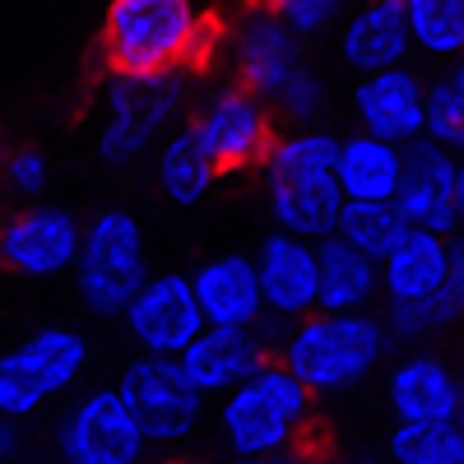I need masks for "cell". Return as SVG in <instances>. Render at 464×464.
<instances>
[{"mask_svg": "<svg viewBox=\"0 0 464 464\" xmlns=\"http://www.w3.org/2000/svg\"><path fill=\"white\" fill-rule=\"evenodd\" d=\"M400 172H404V144L381 140L372 130L339 135L334 186L343 200H395Z\"/></svg>", "mask_w": 464, "mask_h": 464, "instance_id": "obj_21", "label": "cell"}, {"mask_svg": "<svg viewBox=\"0 0 464 464\" xmlns=\"http://www.w3.org/2000/svg\"><path fill=\"white\" fill-rule=\"evenodd\" d=\"M395 353L381 312H306L284 325L279 362L312 395H343L376 376Z\"/></svg>", "mask_w": 464, "mask_h": 464, "instance_id": "obj_2", "label": "cell"}, {"mask_svg": "<svg viewBox=\"0 0 464 464\" xmlns=\"http://www.w3.org/2000/svg\"><path fill=\"white\" fill-rule=\"evenodd\" d=\"M190 293L200 302L205 325H242V330H265V302H260V279L256 260L246 251H218L190 269Z\"/></svg>", "mask_w": 464, "mask_h": 464, "instance_id": "obj_16", "label": "cell"}, {"mask_svg": "<svg viewBox=\"0 0 464 464\" xmlns=\"http://www.w3.org/2000/svg\"><path fill=\"white\" fill-rule=\"evenodd\" d=\"M186 130L196 135V144L214 159L218 172H242V168H260L279 121L260 93L232 80V84L209 89L200 102H190Z\"/></svg>", "mask_w": 464, "mask_h": 464, "instance_id": "obj_8", "label": "cell"}, {"mask_svg": "<svg viewBox=\"0 0 464 464\" xmlns=\"http://www.w3.org/2000/svg\"><path fill=\"white\" fill-rule=\"evenodd\" d=\"M74 293L93 316L111 321L126 306V297L149 275V242L144 223L130 209H102L80 227V251H74Z\"/></svg>", "mask_w": 464, "mask_h": 464, "instance_id": "obj_6", "label": "cell"}, {"mask_svg": "<svg viewBox=\"0 0 464 464\" xmlns=\"http://www.w3.org/2000/svg\"><path fill=\"white\" fill-rule=\"evenodd\" d=\"M214 19L200 0H111L102 14L107 70H200Z\"/></svg>", "mask_w": 464, "mask_h": 464, "instance_id": "obj_4", "label": "cell"}, {"mask_svg": "<svg viewBox=\"0 0 464 464\" xmlns=\"http://www.w3.org/2000/svg\"><path fill=\"white\" fill-rule=\"evenodd\" d=\"M218 168L214 159L196 144L186 126H172L159 144H153V181H159V196L177 209H196L200 200L214 196L218 186Z\"/></svg>", "mask_w": 464, "mask_h": 464, "instance_id": "obj_23", "label": "cell"}, {"mask_svg": "<svg viewBox=\"0 0 464 464\" xmlns=\"http://www.w3.org/2000/svg\"><path fill=\"white\" fill-rule=\"evenodd\" d=\"M409 223L400 218L395 200H343L339 218H334V237H343L348 246L367 251L372 260L391 246Z\"/></svg>", "mask_w": 464, "mask_h": 464, "instance_id": "obj_29", "label": "cell"}, {"mask_svg": "<svg viewBox=\"0 0 464 464\" xmlns=\"http://www.w3.org/2000/svg\"><path fill=\"white\" fill-rule=\"evenodd\" d=\"M339 205H343V196L334 181H265L269 223L279 232H293V237H306V242L330 237Z\"/></svg>", "mask_w": 464, "mask_h": 464, "instance_id": "obj_24", "label": "cell"}, {"mask_svg": "<svg viewBox=\"0 0 464 464\" xmlns=\"http://www.w3.org/2000/svg\"><path fill=\"white\" fill-rule=\"evenodd\" d=\"M381 302L376 260L343 237L316 242V312H367Z\"/></svg>", "mask_w": 464, "mask_h": 464, "instance_id": "obj_22", "label": "cell"}, {"mask_svg": "<svg viewBox=\"0 0 464 464\" xmlns=\"http://www.w3.org/2000/svg\"><path fill=\"white\" fill-rule=\"evenodd\" d=\"M464 312V251L455 256L450 265V275L437 293L428 297H413V302H385V330H391V343H404V348H418V343H428L437 334H446Z\"/></svg>", "mask_w": 464, "mask_h": 464, "instance_id": "obj_25", "label": "cell"}, {"mask_svg": "<svg viewBox=\"0 0 464 464\" xmlns=\"http://www.w3.org/2000/svg\"><path fill=\"white\" fill-rule=\"evenodd\" d=\"M260 5L275 14V19H284L302 37V43H312V37L334 33V24L348 10V0H260Z\"/></svg>", "mask_w": 464, "mask_h": 464, "instance_id": "obj_32", "label": "cell"}, {"mask_svg": "<svg viewBox=\"0 0 464 464\" xmlns=\"http://www.w3.org/2000/svg\"><path fill=\"white\" fill-rule=\"evenodd\" d=\"M459 251L464 246L455 237H441V232H428V227H404L400 237L376 256L381 302H413V297L437 293Z\"/></svg>", "mask_w": 464, "mask_h": 464, "instance_id": "obj_17", "label": "cell"}, {"mask_svg": "<svg viewBox=\"0 0 464 464\" xmlns=\"http://www.w3.org/2000/svg\"><path fill=\"white\" fill-rule=\"evenodd\" d=\"M265 358H269L265 334L260 330H242V325H205L177 353L186 381L196 385L205 400H218L223 391H232V385H237L242 376H251Z\"/></svg>", "mask_w": 464, "mask_h": 464, "instance_id": "obj_19", "label": "cell"}, {"mask_svg": "<svg viewBox=\"0 0 464 464\" xmlns=\"http://www.w3.org/2000/svg\"><path fill=\"white\" fill-rule=\"evenodd\" d=\"M0 172H5V186L14 190V196H24V200H37L47 190V181H52V163H47L43 149H14L10 159L0 163Z\"/></svg>", "mask_w": 464, "mask_h": 464, "instance_id": "obj_33", "label": "cell"}, {"mask_svg": "<svg viewBox=\"0 0 464 464\" xmlns=\"http://www.w3.org/2000/svg\"><path fill=\"white\" fill-rule=\"evenodd\" d=\"M422 135L446 149L464 144V70L455 61L432 84H422Z\"/></svg>", "mask_w": 464, "mask_h": 464, "instance_id": "obj_30", "label": "cell"}, {"mask_svg": "<svg viewBox=\"0 0 464 464\" xmlns=\"http://www.w3.org/2000/svg\"><path fill=\"white\" fill-rule=\"evenodd\" d=\"M334 149H339V135L325 130L321 121L288 126V130H275L260 159V172L265 181H334Z\"/></svg>", "mask_w": 464, "mask_h": 464, "instance_id": "obj_26", "label": "cell"}, {"mask_svg": "<svg viewBox=\"0 0 464 464\" xmlns=\"http://www.w3.org/2000/svg\"><path fill=\"white\" fill-rule=\"evenodd\" d=\"M116 391L130 404L149 446L172 450V446L196 441L209 418V400L186 381L181 362L168 353H135L116 376Z\"/></svg>", "mask_w": 464, "mask_h": 464, "instance_id": "obj_7", "label": "cell"}, {"mask_svg": "<svg viewBox=\"0 0 464 464\" xmlns=\"http://www.w3.org/2000/svg\"><path fill=\"white\" fill-rule=\"evenodd\" d=\"M325 107H330V84H325L321 65H312V61H302L279 84V93L269 98V111L284 126H316L325 116Z\"/></svg>", "mask_w": 464, "mask_h": 464, "instance_id": "obj_31", "label": "cell"}, {"mask_svg": "<svg viewBox=\"0 0 464 464\" xmlns=\"http://www.w3.org/2000/svg\"><path fill=\"white\" fill-rule=\"evenodd\" d=\"M80 227L84 223L61 205H28L0 223V265L33 284L61 279L80 251Z\"/></svg>", "mask_w": 464, "mask_h": 464, "instance_id": "obj_12", "label": "cell"}, {"mask_svg": "<svg viewBox=\"0 0 464 464\" xmlns=\"http://www.w3.org/2000/svg\"><path fill=\"white\" fill-rule=\"evenodd\" d=\"M385 409L395 422H464V385L446 358L418 343L385 367Z\"/></svg>", "mask_w": 464, "mask_h": 464, "instance_id": "obj_14", "label": "cell"}, {"mask_svg": "<svg viewBox=\"0 0 464 464\" xmlns=\"http://www.w3.org/2000/svg\"><path fill=\"white\" fill-rule=\"evenodd\" d=\"M404 28L413 52H422L437 65L459 61L464 52V0H400Z\"/></svg>", "mask_w": 464, "mask_h": 464, "instance_id": "obj_27", "label": "cell"}, {"mask_svg": "<svg viewBox=\"0 0 464 464\" xmlns=\"http://www.w3.org/2000/svg\"><path fill=\"white\" fill-rule=\"evenodd\" d=\"M196 102V70H111L98 98V159L107 168H130L149 159L172 126Z\"/></svg>", "mask_w": 464, "mask_h": 464, "instance_id": "obj_3", "label": "cell"}, {"mask_svg": "<svg viewBox=\"0 0 464 464\" xmlns=\"http://www.w3.org/2000/svg\"><path fill=\"white\" fill-rule=\"evenodd\" d=\"M395 209L409 227H428L455 237L464 223V163L459 153L418 135L404 144V172L395 186Z\"/></svg>", "mask_w": 464, "mask_h": 464, "instance_id": "obj_10", "label": "cell"}, {"mask_svg": "<svg viewBox=\"0 0 464 464\" xmlns=\"http://www.w3.org/2000/svg\"><path fill=\"white\" fill-rule=\"evenodd\" d=\"M334 47L353 74L404 65L413 56V43H409L400 0H362L358 10H343V19L334 24Z\"/></svg>", "mask_w": 464, "mask_h": 464, "instance_id": "obj_20", "label": "cell"}, {"mask_svg": "<svg viewBox=\"0 0 464 464\" xmlns=\"http://www.w3.org/2000/svg\"><path fill=\"white\" fill-rule=\"evenodd\" d=\"M265 325H288L306 312H316V242L293 237V232H269L251 251Z\"/></svg>", "mask_w": 464, "mask_h": 464, "instance_id": "obj_15", "label": "cell"}, {"mask_svg": "<svg viewBox=\"0 0 464 464\" xmlns=\"http://www.w3.org/2000/svg\"><path fill=\"white\" fill-rule=\"evenodd\" d=\"M52 446L65 464H140L149 455V437L140 432L116 385H93L74 395L56 422Z\"/></svg>", "mask_w": 464, "mask_h": 464, "instance_id": "obj_9", "label": "cell"}, {"mask_svg": "<svg viewBox=\"0 0 464 464\" xmlns=\"http://www.w3.org/2000/svg\"><path fill=\"white\" fill-rule=\"evenodd\" d=\"M126 339L140 353H168L177 358L181 348L205 330L200 302L190 293V279L181 269H163V275H144V284L126 297V306L116 312Z\"/></svg>", "mask_w": 464, "mask_h": 464, "instance_id": "obj_11", "label": "cell"}, {"mask_svg": "<svg viewBox=\"0 0 464 464\" xmlns=\"http://www.w3.org/2000/svg\"><path fill=\"white\" fill-rule=\"evenodd\" d=\"M33 446V432H28V418H10L0 413V464H14L24 459Z\"/></svg>", "mask_w": 464, "mask_h": 464, "instance_id": "obj_34", "label": "cell"}, {"mask_svg": "<svg viewBox=\"0 0 464 464\" xmlns=\"http://www.w3.org/2000/svg\"><path fill=\"white\" fill-rule=\"evenodd\" d=\"M353 121H358V130H372L381 140L413 144L422 135V74L409 61L358 74Z\"/></svg>", "mask_w": 464, "mask_h": 464, "instance_id": "obj_18", "label": "cell"}, {"mask_svg": "<svg viewBox=\"0 0 464 464\" xmlns=\"http://www.w3.org/2000/svg\"><path fill=\"white\" fill-rule=\"evenodd\" d=\"M93 339L80 325H37L14 348L0 353V413L37 418L47 404L74 395L89 376Z\"/></svg>", "mask_w": 464, "mask_h": 464, "instance_id": "obj_5", "label": "cell"}, {"mask_svg": "<svg viewBox=\"0 0 464 464\" xmlns=\"http://www.w3.org/2000/svg\"><path fill=\"white\" fill-rule=\"evenodd\" d=\"M316 418V395L279 362L265 358L251 376L218 395L214 432L237 459H284L297 455Z\"/></svg>", "mask_w": 464, "mask_h": 464, "instance_id": "obj_1", "label": "cell"}, {"mask_svg": "<svg viewBox=\"0 0 464 464\" xmlns=\"http://www.w3.org/2000/svg\"><path fill=\"white\" fill-rule=\"evenodd\" d=\"M385 455L395 464H464V422H395Z\"/></svg>", "mask_w": 464, "mask_h": 464, "instance_id": "obj_28", "label": "cell"}, {"mask_svg": "<svg viewBox=\"0 0 464 464\" xmlns=\"http://www.w3.org/2000/svg\"><path fill=\"white\" fill-rule=\"evenodd\" d=\"M227 61L237 84H246L269 102L279 93V84L306 61V43L265 5H246L227 28Z\"/></svg>", "mask_w": 464, "mask_h": 464, "instance_id": "obj_13", "label": "cell"}]
</instances>
